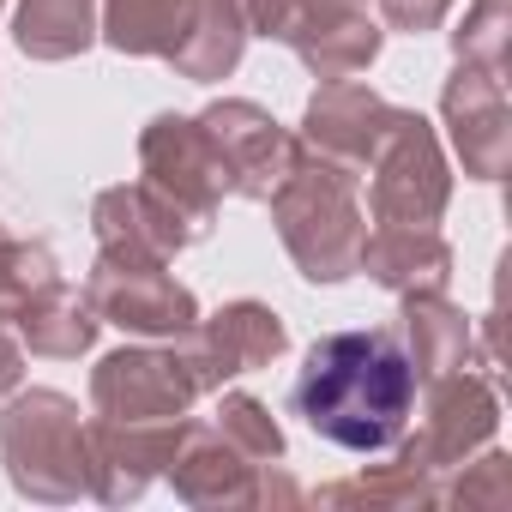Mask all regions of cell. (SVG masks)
Masks as SVG:
<instances>
[{"instance_id": "d4e9b609", "label": "cell", "mask_w": 512, "mask_h": 512, "mask_svg": "<svg viewBox=\"0 0 512 512\" xmlns=\"http://www.w3.org/2000/svg\"><path fill=\"white\" fill-rule=\"evenodd\" d=\"M211 422H217V428H223V440H229L235 452H247L253 464H284V452H290V440H284L278 416H272L260 398H253V392H217Z\"/></svg>"}, {"instance_id": "7402d4cb", "label": "cell", "mask_w": 512, "mask_h": 512, "mask_svg": "<svg viewBox=\"0 0 512 512\" xmlns=\"http://www.w3.org/2000/svg\"><path fill=\"white\" fill-rule=\"evenodd\" d=\"M97 7L103 0H19L13 7V43L31 61H73L97 43Z\"/></svg>"}, {"instance_id": "5b68a950", "label": "cell", "mask_w": 512, "mask_h": 512, "mask_svg": "<svg viewBox=\"0 0 512 512\" xmlns=\"http://www.w3.org/2000/svg\"><path fill=\"white\" fill-rule=\"evenodd\" d=\"M85 302L97 308L103 326H121L127 338H145V344H175L199 326V296L169 272V260L97 253V266L85 272Z\"/></svg>"}, {"instance_id": "7c38bea8", "label": "cell", "mask_w": 512, "mask_h": 512, "mask_svg": "<svg viewBox=\"0 0 512 512\" xmlns=\"http://www.w3.org/2000/svg\"><path fill=\"white\" fill-rule=\"evenodd\" d=\"M392 121H398V103H386L374 85H362V79H326L308 97V109H302L296 145L314 151V157H326V163H338V169H350L362 181L368 163H374V151L386 145Z\"/></svg>"}, {"instance_id": "52a82bcc", "label": "cell", "mask_w": 512, "mask_h": 512, "mask_svg": "<svg viewBox=\"0 0 512 512\" xmlns=\"http://www.w3.org/2000/svg\"><path fill=\"white\" fill-rule=\"evenodd\" d=\"M175 350H181V362L205 398V392H223L229 380L253 374V368H272L290 350V326L278 308L241 296V302H223L217 314H199V326L187 338H175Z\"/></svg>"}, {"instance_id": "484cf974", "label": "cell", "mask_w": 512, "mask_h": 512, "mask_svg": "<svg viewBox=\"0 0 512 512\" xmlns=\"http://www.w3.org/2000/svg\"><path fill=\"white\" fill-rule=\"evenodd\" d=\"M61 278V260L49 241H19L7 223H0V320H13L43 284Z\"/></svg>"}, {"instance_id": "8992f818", "label": "cell", "mask_w": 512, "mask_h": 512, "mask_svg": "<svg viewBox=\"0 0 512 512\" xmlns=\"http://www.w3.org/2000/svg\"><path fill=\"white\" fill-rule=\"evenodd\" d=\"M199 386L175 344H121L91 368V416L109 422H181L193 416Z\"/></svg>"}, {"instance_id": "44dd1931", "label": "cell", "mask_w": 512, "mask_h": 512, "mask_svg": "<svg viewBox=\"0 0 512 512\" xmlns=\"http://www.w3.org/2000/svg\"><path fill=\"white\" fill-rule=\"evenodd\" d=\"M247 55V19H241V0H199L187 37L175 43L169 67L193 85H217L241 67Z\"/></svg>"}, {"instance_id": "cb8c5ba5", "label": "cell", "mask_w": 512, "mask_h": 512, "mask_svg": "<svg viewBox=\"0 0 512 512\" xmlns=\"http://www.w3.org/2000/svg\"><path fill=\"white\" fill-rule=\"evenodd\" d=\"M380 49H386V25L362 7V13H350L344 25H332L326 37H314L308 49H296V61L326 85V79H356V73H368V67L380 61Z\"/></svg>"}, {"instance_id": "7a4b0ae2", "label": "cell", "mask_w": 512, "mask_h": 512, "mask_svg": "<svg viewBox=\"0 0 512 512\" xmlns=\"http://www.w3.org/2000/svg\"><path fill=\"white\" fill-rule=\"evenodd\" d=\"M266 205H272L284 253L296 260V272L308 284H350L356 278L362 241H368V211L356 199L350 169H338L314 151H296L290 175L278 181V193Z\"/></svg>"}, {"instance_id": "8fae6325", "label": "cell", "mask_w": 512, "mask_h": 512, "mask_svg": "<svg viewBox=\"0 0 512 512\" xmlns=\"http://www.w3.org/2000/svg\"><path fill=\"white\" fill-rule=\"evenodd\" d=\"M440 121H446V139H452V151H458L470 181H500L506 175V163H512L506 73L452 61V73L440 85Z\"/></svg>"}, {"instance_id": "6da1fadb", "label": "cell", "mask_w": 512, "mask_h": 512, "mask_svg": "<svg viewBox=\"0 0 512 512\" xmlns=\"http://www.w3.org/2000/svg\"><path fill=\"white\" fill-rule=\"evenodd\" d=\"M416 368L398 344L392 326H368V332H326L296 386H290V410L338 452H386L410 416H416Z\"/></svg>"}, {"instance_id": "2e32d148", "label": "cell", "mask_w": 512, "mask_h": 512, "mask_svg": "<svg viewBox=\"0 0 512 512\" xmlns=\"http://www.w3.org/2000/svg\"><path fill=\"white\" fill-rule=\"evenodd\" d=\"M452 241L422 223H374L362 241V266L380 290L410 296V290H446L452 284Z\"/></svg>"}, {"instance_id": "e0dca14e", "label": "cell", "mask_w": 512, "mask_h": 512, "mask_svg": "<svg viewBox=\"0 0 512 512\" xmlns=\"http://www.w3.org/2000/svg\"><path fill=\"white\" fill-rule=\"evenodd\" d=\"M392 332H398L416 380H440L452 368H470L476 332H470V314L446 302V290H410V296H398V326Z\"/></svg>"}, {"instance_id": "f1b7e54d", "label": "cell", "mask_w": 512, "mask_h": 512, "mask_svg": "<svg viewBox=\"0 0 512 512\" xmlns=\"http://www.w3.org/2000/svg\"><path fill=\"white\" fill-rule=\"evenodd\" d=\"M374 7H380V25H386V31L428 37V31H440V25H446L452 0H374Z\"/></svg>"}, {"instance_id": "30bf717a", "label": "cell", "mask_w": 512, "mask_h": 512, "mask_svg": "<svg viewBox=\"0 0 512 512\" xmlns=\"http://www.w3.org/2000/svg\"><path fill=\"white\" fill-rule=\"evenodd\" d=\"M91 235H97V253H115V260H175V253L211 235V223L181 211L169 193H157L139 175L91 199Z\"/></svg>"}, {"instance_id": "4dcf8cb0", "label": "cell", "mask_w": 512, "mask_h": 512, "mask_svg": "<svg viewBox=\"0 0 512 512\" xmlns=\"http://www.w3.org/2000/svg\"><path fill=\"white\" fill-rule=\"evenodd\" d=\"M0 7H7V0H0Z\"/></svg>"}, {"instance_id": "ffe728a7", "label": "cell", "mask_w": 512, "mask_h": 512, "mask_svg": "<svg viewBox=\"0 0 512 512\" xmlns=\"http://www.w3.org/2000/svg\"><path fill=\"white\" fill-rule=\"evenodd\" d=\"M392 458L386 464H368L362 476H344V482H326L314 500L320 506H440V470H428L404 434L386 446Z\"/></svg>"}, {"instance_id": "ba28073f", "label": "cell", "mask_w": 512, "mask_h": 512, "mask_svg": "<svg viewBox=\"0 0 512 512\" xmlns=\"http://www.w3.org/2000/svg\"><path fill=\"white\" fill-rule=\"evenodd\" d=\"M199 127H205V139H211L223 175H229V193H235V199H253V205H266V199L278 193V181L290 175V163H296V151H302L296 133H290L272 109L247 103V97H217V103H205V109H199Z\"/></svg>"}, {"instance_id": "4fadbf2b", "label": "cell", "mask_w": 512, "mask_h": 512, "mask_svg": "<svg viewBox=\"0 0 512 512\" xmlns=\"http://www.w3.org/2000/svg\"><path fill=\"white\" fill-rule=\"evenodd\" d=\"M139 175L157 193H169L181 211L205 217V223L217 217V205L229 193V175H223L199 115H175V109L145 121V133H139Z\"/></svg>"}, {"instance_id": "9a60e30c", "label": "cell", "mask_w": 512, "mask_h": 512, "mask_svg": "<svg viewBox=\"0 0 512 512\" xmlns=\"http://www.w3.org/2000/svg\"><path fill=\"white\" fill-rule=\"evenodd\" d=\"M163 482L175 488L181 506L199 512H229V506H253V482H260V464L247 452H235L223 440V428L205 416H181L175 428V452L163 464Z\"/></svg>"}, {"instance_id": "ac0fdd59", "label": "cell", "mask_w": 512, "mask_h": 512, "mask_svg": "<svg viewBox=\"0 0 512 512\" xmlns=\"http://www.w3.org/2000/svg\"><path fill=\"white\" fill-rule=\"evenodd\" d=\"M13 326H19L13 338H19L31 356H43V362H79V356L97 350V332H103L97 308H91L85 290H73L67 278L43 284V290L13 314Z\"/></svg>"}, {"instance_id": "3957f363", "label": "cell", "mask_w": 512, "mask_h": 512, "mask_svg": "<svg viewBox=\"0 0 512 512\" xmlns=\"http://www.w3.org/2000/svg\"><path fill=\"white\" fill-rule=\"evenodd\" d=\"M0 464L37 506H73L85 494V416L55 386H19L0 398Z\"/></svg>"}, {"instance_id": "9c48e42d", "label": "cell", "mask_w": 512, "mask_h": 512, "mask_svg": "<svg viewBox=\"0 0 512 512\" xmlns=\"http://www.w3.org/2000/svg\"><path fill=\"white\" fill-rule=\"evenodd\" d=\"M422 422L416 434L404 428V446L428 464V470H458L470 452L494 446L500 434V392L488 374H470V368H452L440 380H422Z\"/></svg>"}, {"instance_id": "4316f807", "label": "cell", "mask_w": 512, "mask_h": 512, "mask_svg": "<svg viewBox=\"0 0 512 512\" xmlns=\"http://www.w3.org/2000/svg\"><path fill=\"white\" fill-rule=\"evenodd\" d=\"M446 476H452V482H440V500L446 506H464V512H506L512 506V458L500 446L470 452Z\"/></svg>"}, {"instance_id": "277c9868", "label": "cell", "mask_w": 512, "mask_h": 512, "mask_svg": "<svg viewBox=\"0 0 512 512\" xmlns=\"http://www.w3.org/2000/svg\"><path fill=\"white\" fill-rule=\"evenodd\" d=\"M446 205H452L446 145H440L434 121H422L416 109H398L386 145L368 163V217L374 223H422V229H440Z\"/></svg>"}, {"instance_id": "f546056e", "label": "cell", "mask_w": 512, "mask_h": 512, "mask_svg": "<svg viewBox=\"0 0 512 512\" xmlns=\"http://www.w3.org/2000/svg\"><path fill=\"white\" fill-rule=\"evenodd\" d=\"M19 380H25V344H19L7 326H0V398H13Z\"/></svg>"}, {"instance_id": "83f0119b", "label": "cell", "mask_w": 512, "mask_h": 512, "mask_svg": "<svg viewBox=\"0 0 512 512\" xmlns=\"http://www.w3.org/2000/svg\"><path fill=\"white\" fill-rule=\"evenodd\" d=\"M506 43H512V0H470L464 25L452 31V61L506 73Z\"/></svg>"}, {"instance_id": "603a6c76", "label": "cell", "mask_w": 512, "mask_h": 512, "mask_svg": "<svg viewBox=\"0 0 512 512\" xmlns=\"http://www.w3.org/2000/svg\"><path fill=\"white\" fill-rule=\"evenodd\" d=\"M362 7L368 0H241V19H247V37L284 43L296 55V49H308L314 37H326L332 25H344Z\"/></svg>"}, {"instance_id": "5bb4252c", "label": "cell", "mask_w": 512, "mask_h": 512, "mask_svg": "<svg viewBox=\"0 0 512 512\" xmlns=\"http://www.w3.org/2000/svg\"><path fill=\"white\" fill-rule=\"evenodd\" d=\"M181 422H85V494L103 506H133L169 464Z\"/></svg>"}, {"instance_id": "d6986e66", "label": "cell", "mask_w": 512, "mask_h": 512, "mask_svg": "<svg viewBox=\"0 0 512 512\" xmlns=\"http://www.w3.org/2000/svg\"><path fill=\"white\" fill-rule=\"evenodd\" d=\"M199 0H103L97 7V43L133 61H169L187 37Z\"/></svg>"}]
</instances>
